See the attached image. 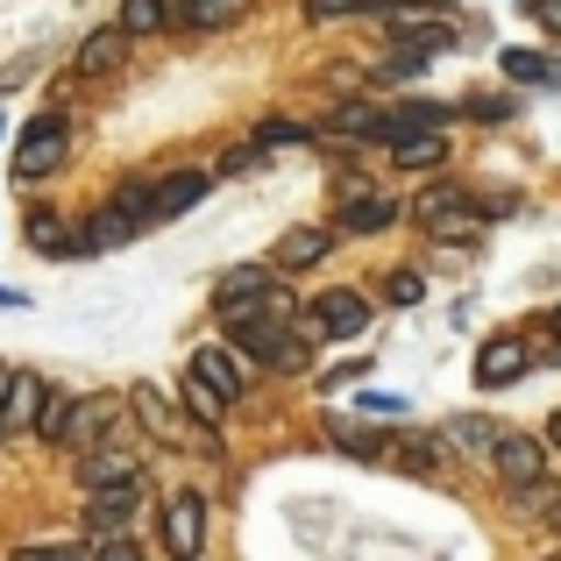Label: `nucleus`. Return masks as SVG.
I'll return each mask as SVG.
<instances>
[{
    "label": "nucleus",
    "mask_w": 561,
    "mask_h": 561,
    "mask_svg": "<svg viewBox=\"0 0 561 561\" xmlns=\"http://www.w3.org/2000/svg\"><path fill=\"white\" fill-rule=\"evenodd\" d=\"M497 434H505V426L477 420V412H462V420H448V448H469V455H491V448H497Z\"/></svg>",
    "instance_id": "26"
},
{
    "label": "nucleus",
    "mask_w": 561,
    "mask_h": 561,
    "mask_svg": "<svg viewBox=\"0 0 561 561\" xmlns=\"http://www.w3.org/2000/svg\"><path fill=\"white\" fill-rule=\"evenodd\" d=\"M249 171H263V142H242V150H228L214 179H249Z\"/></svg>",
    "instance_id": "35"
},
{
    "label": "nucleus",
    "mask_w": 561,
    "mask_h": 561,
    "mask_svg": "<svg viewBox=\"0 0 561 561\" xmlns=\"http://www.w3.org/2000/svg\"><path fill=\"white\" fill-rule=\"evenodd\" d=\"M554 334H561V313H554Z\"/></svg>",
    "instance_id": "44"
},
{
    "label": "nucleus",
    "mask_w": 561,
    "mask_h": 561,
    "mask_svg": "<svg viewBox=\"0 0 561 561\" xmlns=\"http://www.w3.org/2000/svg\"><path fill=\"white\" fill-rule=\"evenodd\" d=\"M306 342H313V334H306V328H299V334H291V342H285V348H277V363H271V370H285V377H299V370H306V363H313V348H306Z\"/></svg>",
    "instance_id": "36"
},
{
    "label": "nucleus",
    "mask_w": 561,
    "mask_h": 561,
    "mask_svg": "<svg viewBox=\"0 0 561 561\" xmlns=\"http://www.w3.org/2000/svg\"><path fill=\"white\" fill-rule=\"evenodd\" d=\"M128 412L142 420V434H150V440H179L185 434V420L171 412V398L157 391V383H136V391H128Z\"/></svg>",
    "instance_id": "16"
},
{
    "label": "nucleus",
    "mask_w": 561,
    "mask_h": 561,
    "mask_svg": "<svg viewBox=\"0 0 561 561\" xmlns=\"http://www.w3.org/2000/svg\"><path fill=\"white\" fill-rule=\"evenodd\" d=\"M548 440H554V448H561V412H554V420H548Z\"/></svg>",
    "instance_id": "41"
},
{
    "label": "nucleus",
    "mask_w": 561,
    "mask_h": 561,
    "mask_svg": "<svg viewBox=\"0 0 561 561\" xmlns=\"http://www.w3.org/2000/svg\"><path fill=\"white\" fill-rule=\"evenodd\" d=\"M383 299H391V306H420L426 299V277L420 271H391V277H383Z\"/></svg>",
    "instance_id": "33"
},
{
    "label": "nucleus",
    "mask_w": 561,
    "mask_h": 561,
    "mask_svg": "<svg viewBox=\"0 0 561 561\" xmlns=\"http://www.w3.org/2000/svg\"><path fill=\"white\" fill-rule=\"evenodd\" d=\"M512 512H519V519H561V483L554 477L512 483Z\"/></svg>",
    "instance_id": "21"
},
{
    "label": "nucleus",
    "mask_w": 561,
    "mask_h": 561,
    "mask_svg": "<svg viewBox=\"0 0 561 561\" xmlns=\"http://www.w3.org/2000/svg\"><path fill=\"white\" fill-rule=\"evenodd\" d=\"M363 328H370V299L363 291H320L306 306V334H320V342H356Z\"/></svg>",
    "instance_id": "3"
},
{
    "label": "nucleus",
    "mask_w": 561,
    "mask_h": 561,
    "mask_svg": "<svg viewBox=\"0 0 561 561\" xmlns=\"http://www.w3.org/2000/svg\"><path fill=\"white\" fill-rule=\"evenodd\" d=\"M391 157H398V171H440L448 164V136L440 128H412V136L391 142Z\"/></svg>",
    "instance_id": "18"
},
{
    "label": "nucleus",
    "mask_w": 561,
    "mask_h": 561,
    "mask_svg": "<svg viewBox=\"0 0 561 561\" xmlns=\"http://www.w3.org/2000/svg\"><path fill=\"white\" fill-rule=\"evenodd\" d=\"M455 107H440V100H405V107H383V142L412 136V128H448Z\"/></svg>",
    "instance_id": "19"
},
{
    "label": "nucleus",
    "mask_w": 561,
    "mask_h": 561,
    "mask_svg": "<svg viewBox=\"0 0 561 561\" xmlns=\"http://www.w3.org/2000/svg\"><path fill=\"white\" fill-rule=\"evenodd\" d=\"M122 57H128V28L122 22H107V28H93V36L79 43V79H107V71H122Z\"/></svg>",
    "instance_id": "12"
},
{
    "label": "nucleus",
    "mask_w": 561,
    "mask_h": 561,
    "mask_svg": "<svg viewBox=\"0 0 561 561\" xmlns=\"http://www.w3.org/2000/svg\"><path fill=\"white\" fill-rule=\"evenodd\" d=\"M206 185H214V171H171V179H157L150 185V228H164V220L185 214V206H199Z\"/></svg>",
    "instance_id": "7"
},
{
    "label": "nucleus",
    "mask_w": 561,
    "mask_h": 561,
    "mask_svg": "<svg viewBox=\"0 0 561 561\" xmlns=\"http://www.w3.org/2000/svg\"><path fill=\"white\" fill-rule=\"evenodd\" d=\"M526 363H534V356H526L519 334H497V342H483V348H477V383H483V391H497V383L526 377Z\"/></svg>",
    "instance_id": "11"
},
{
    "label": "nucleus",
    "mask_w": 561,
    "mask_h": 561,
    "mask_svg": "<svg viewBox=\"0 0 561 561\" xmlns=\"http://www.w3.org/2000/svg\"><path fill=\"white\" fill-rule=\"evenodd\" d=\"M363 412H370V420H405V398L398 391H363Z\"/></svg>",
    "instance_id": "38"
},
{
    "label": "nucleus",
    "mask_w": 561,
    "mask_h": 561,
    "mask_svg": "<svg viewBox=\"0 0 561 561\" xmlns=\"http://www.w3.org/2000/svg\"><path fill=\"white\" fill-rule=\"evenodd\" d=\"M114 420H122V405H114V398H79V405H71L65 440H93L100 426H114Z\"/></svg>",
    "instance_id": "25"
},
{
    "label": "nucleus",
    "mask_w": 561,
    "mask_h": 561,
    "mask_svg": "<svg viewBox=\"0 0 561 561\" xmlns=\"http://www.w3.org/2000/svg\"><path fill=\"white\" fill-rule=\"evenodd\" d=\"M0 398H8V370H0Z\"/></svg>",
    "instance_id": "43"
},
{
    "label": "nucleus",
    "mask_w": 561,
    "mask_h": 561,
    "mask_svg": "<svg viewBox=\"0 0 561 561\" xmlns=\"http://www.w3.org/2000/svg\"><path fill=\"white\" fill-rule=\"evenodd\" d=\"M391 455L405 469H420V477H440V469H448V434H398Z\"/></svg>",
    "instance_id": "20"
},
{
    "label": "nucleus",
    "mask_w": 561,
    "mask_h": 561,
    "mask_svg": "<svg viewBox=\"0 0 561 561\" xmlns=\"http://www.w3.org/2000/svg\"><path fill=\"white\" fill-rule=\"evenodd\" d=\"M164 14L179 28H228L249 14V0H164Z\"/></svg>",
    "instance_id": "17"
},
{
    "label": "nucleus",
    "mask_w": 561,
    "mask_h": 561,
    "mask_svg": "<svg viewBox=\"0 0 561 561\" xmlns=\"http://www.w3.org/2000/svg\"><path fill=\"white\" fill-rule=\"evenodd\" d=\"M391 0H306V22H342V14H383Z\"/></svg>",
    "instance_id": "31"
},
{
    "label": "nucleus",
    "mask_w": 561,
    "mask_h": 561,
    "mask_svg": "<svg viewBox=\"0 0 561 561\" xmlns=\"http://www.w3.org/2000/svg\"><path fill=\"white\" fill-rule=\"evenodd\" d=\"M328 128H334V136H348V142H383V107H363V100H348V107L328 114Z\"/></svg>",
    "instance_id": "22"
},
{
    "label": "nucleus",
    "mask_w": 561,
    "mask_h": 561,
    "mask_svg": "<svg viewBox=\"0 0 561 561\" xmlns=\"http://www.w3.org/2000/svg\"><path fill=\"white\" fill-rule=\"evenodd\" d=\"M136 505H142V477L100 483V491H85V526H93V534H128V526H136Z\"/></svg>",
    "instance_id": "5"
},
{
    "label": "nucleus",
    "mask_w": 561,
    "mask_h": 561,
    "mask_svg": "<svg viewBox=\"0 0 561 561\" xmlns=\"http://www.w3.org/2000/svg\"><path fill=\"white\" fill-rule=\"evenodd\" d=\"M0 306H22V291H8V285H0Z\"/></svg>",
    "instance_id": "42"
},
{
    "label": "nucleus",
    "mask_w": 561,
    "mask_h": 561,
    "mask_svg": "<svg viewBox=\"0 0 561 561\" xmlns=\"http://www.w3.org/2000/svg\"><path fill=\"white\" fill-rule=\"evenodd\" d=\"M93 561H142V548H136V540H128V534H100Z\"/></svg>",
    "instance_id": "37"
},
{
    "label": "nucleus",
    "mask_w": 561,
    "mask_h": 561,
    "mask_svg": "<svg viewBox=\"0 0 561 561\" xmlns=\"http://www.w3.org/2000/svg\"><path fill=\"white\" fill-rule=\"evenodd\" d=\"M328 440H334V448H348V455H363V462L391 455V440H383V434H363V426H348V420H328Z\"/></svg>",
    "instance_id": "27"
},
{
    "label": "nucleus",
    "mask_w": 561,
    "mask_h": 561,
    "mask_svg": "<svg viewBox=\"0 0 561 561\" xmlns=\"http://www.w3.org/2000/svg\"><path fill=\"white\" fill-rule=\"evenodd\" d=\"M271 263H234V271H220V285H214V313L220 320H234L242 306H256V299H271Z\"/></svg>",
    "instance_id": "6"
},
{
    "label": "nucleus",
    "mask_w": 561,
    "mask_h": 561,
    "mask_svg": "<svg viewBox=\"0 0 561 561\" xmlns=\"http://www.w3.org/2000/svg\"><path fill=\"white\" fill-rule=\"evenodd\" d=\"M65 157H71V114L65 107L28 114L22 142H14V179L36 185V179H50V171H65Z\"/></svg>",
    "instance_id": "1"
},
{
    "label": "nucleus",
    "mask_w": 561,
    "mask_h": 561,
    "mask_svg": "<svg viewBox=\"0 0 561 561\" xmlns=\"http://www.w3.org/2000/svg\"><path fill=\"white\" fill-rule=\"evenodd\" d=\"M505 79L512 85H561V57H548V50H505Z\"/></svg>",
    "instance_id": "24"
},
{
    "label": "nucleus",
    "mask_w": 561,
    "mask_h": 561,
    "mask_svg": "<svg viewBox=\"0 0 561 561\" xmlns=\"http://www.w3.org/2000/svg\"><path fill=\"white\" fill-rule=\"evenodd\" d=\"M122 28H128V36H157V28H171L164 0H122Z\"/></svg>",
    "instance_id": "30"
},
{
    "label": "nucleus",
    "mask_w": 561,
    "mask_h": 561,
    "mask_svg": "<svg viewBox=\"0 0 561 561\" xmlns=\"http://www.w3.org/2000/svg\"><path fill=\"white\" fill-rule=\"evenodd\" d=\"M122 477H142V455H136V440H128V426H114L107 440H93V448L79 455V483L100 491V483H122Z\"/></svg>",
    "instance_id": "4"
},
{
    "label": "nucleus",
    "mask_w": 561,
    "mask_h": 561,
    "mask_svg": "<svg viewBox=\"0 0 561 561\" xmlns=\"http://www.w3.org/2000/svg\"><path fill=\"white\" fill-rule=\"evenodd\" d=\"M526 8H534V14H540L548 28H561V0H526Z\"/></svg>",
    "instance_id": "40"
},
{
    "label": "nucleus",
    "mask_w": 561,
    "mask_h": 561,
    "mask_svg": "<svg viewBox=\"0 0 561 561\" xmlns=\"http://www.w3.org/2000/svg\"><path fill=\"white\" fill-rule=\"evenodd\" d=\"M363 370H370V363H342V370H328V391H342V383H356Z\"/></svg>",
    "instance_id": "39"
},
{
    "label": "nucleus",
    "mask_w": 561,
    "mask_h": 561,
    "mask_svg": "<svg viewBox=\"0 0 561 561\" xmlns=\"http://www.w3.org/2000/svg\"><path fill=\"white\" fill-rule=\"evenodd\" d=\"M185 412H192L199 426H220V412H228V398H220V391H214L206 377H192V370H185Z\"/></svg>",
    "instance_id": "28"
},
{
    "label": "nucleus",
    "mask_w": 561,
    "mask_h": 561,
    "mask_svg": "<svg viewBox=\"0 0 561 561\" xmlns=\"http://www.w3.org/2000/svg\"><path fill=\"white\" fill-rule=\"evenodd\" d=\"M71 405H79L71 391H43V405H36V434H43V440H65V426H71Z\"/></svg>",
    "instance_id": "29"
},
{
    "label": "nucleus",
    "mask_w": 561,
    "mask_h": 561,
    "mask_svg": "<svg viewBox=\"0 0 561 561\" xmlns=\"http://www.w3.org/2000/svg\"><path fill=\"white\" fill-rule=\"evenodd\" d=\"M192 377H206V383H214V391L234 405V398L249 391V356H242V348H220V342H206L199 356H192Z\"/></svg>",
    "instance_id": "8"
},
{
    "label": "nucleus",
    "mask_w": 561,
    "mask_h": 561,
    "mask_svg": "<svg viewBox=\"0 0 561 561\" xmlns=\"http://www.w3.org/2000/svg\"><path fill=\"white\" fill-rule=\"evenodd\" d=\"M328 249H334V228H285L271 249V271H313Z\"/></svg>",
    "instance_id": "13"
},
{
    "label": "nucleus",
    "mask_w": 561,
    "mask_h": 561,
    "mask_svg": "<svg viewBox=\"0 0 561 561\" xmlns=\"http://www.w3.org/2000/svg\"><path fill=\"white\" fill-rule=\"evenodd\" d=\"M548 561H561V554H548Z\"/></svg>",
    "instance_id": "45"
},
{
    "label": "nucleus",
    "mask_w": 561,
    "mask_h": 561,
    "mask_svg": "<svg viewBox=\"0 0 561 561\" xmlns=\"http://www.w3.org/2000/svg\"><path fill=\"white\" fill-rule=\"evenodd\" d=\"M412 220H420L426 234H440V242H469V234L483 228V206L469 199L462 185H426L420 199H412Z\"/></svg>",
    "instance_id": "2"
},
{
    "label": "nucleus",
    "mask_w": 561,
    "mask_h": 561,
    "mask_svg": "<svg viewBox=\"0 0 561 561\" xmlns=\"http://www.w3.org/2000/svg\"><path fill=\"white\" fill-rule=\"evenodd\" d=\"M199 540H206V505L192 491L171 497V505H164V548L179 554V561H192V554H199Z\"/></svg>",
    "instance_id": "10"
},
{
    "label": "nucleus",
    "mask_w": 561,
    "mask_h": 561,
    "mask_svg": "<svg viewBox=\"0 0 561 561\" xmlns=\"http://www.w3.org/2000/svg\"><path fill=\"white\" fill-rule=\"evenodd\" d=\"M391 220H398V206L377 199V192H363V199H342V228H348V234H383Z\"/></svg>",
    "instance_id": "23"
},
{
    "label": "nucleus",
    "mask_w": 561,
    "mask_h": 561,
    "mask_svg": "<svg viewBox=\"0 0 561 561\" xmlns=\"http://www.w3.org/2000/svg\"><path fill=\"white\" fill-rule=\"evenodd\" d=\"M256 142H263V150H285V142L299 150V142H313V128L291 122V114H277V122H263V128H256Z\"/></svg>",
    "instance_id": "32"
},
{
    "label": "nucleus",
    "mask_w": 561,
    "mask_h": 561,
    "mask_svg": "<svg viewBox=\"0 0 561 561\" xmlns=\"http://www.w3.org/2000/svg\"><path fill=\"white\" fill-rule=\"evenodd\" d=\"M491 462H497V477H505V491H512V483H534V477H548V448H540L534 434H497Z\"/></svg>",
    "instance_id": "9"
},
{
    "label": "nucleus",
    "mask_w": 561,
    "mask_h": 561,
    "mask_svg": "<svg viewBox=\"0 0 561 561\" xmlns=\"http://www.w3.org/2000/svg\"><path fill=\"white\" fill-rule=\"evenodd\" d=\"M462 114H469V122H491V128H497V122H512V114H519V100H505V93H497V100H491V93H477Z\"/></svg>",
    "instance_id": "34"
},
{
    "label": "nucleus",
    "mask_w": 561,
    "mask_h": 561,
    "mask_svg": "<svg viewBox=\"0 0 561 561\" xmlns=\"http://www.w3.org/2000/svg\"><path fill=\"white\" fill-rule=\"evenodd\" d=\"M50 383L28 377V370H8V398H0V434H22V426H36V405Z\"/></svg>",
    "instance_id": "14"
},
{
    "label": "nucleus",
    "mask_w": 561,
    "mask_h": 561,
    "mask_svg": "<svg viewBox=\"0 0 561 561\" xmlns=\"http://www.w3.org/2000/svg\"><path fill=\"white\" fill-rule=\"evenodd\" d=\"M79 228H85V249H114V242H136V234H150V220L107 199V206H100L93 220H79Z\"/></svg>",
    "instance_id": "15"
}]
</instances>
